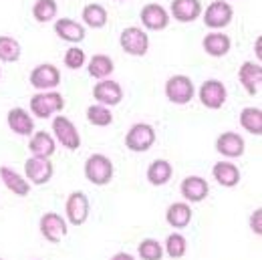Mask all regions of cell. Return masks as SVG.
<instances>
[{
	"mask_svg": "<svg viewBox=\"0 0 262 260\" xmlns=\"http://www.w3.org/2000/svg\"><path fill=\"white\" fill-rule=\"evenodd\" d=\"M113 59L111 57H107V55H93L91 59H89V65H87V71H89V75L93 77V79H107L111 73H113Z\"/></svg>",
	"mask_w": 262,
	"mask_h": 260,
	"instance_id": "29",
	"label": "cell"
},
{
	"mask_svg": "<svg viewBox=\"0 0 262 260\" xmlns=\"http://www.w3.org/2000/svg\"><path fill=\"white\" fill-rule=\"evenodd\" d=\"M198 97H200V103L206 107V109H222L224 103H226V97H228V91L224 87L222 81L218 79H208L202 83L200 91H198Z\"/></svg>",
	"mask_w": 262,
	"mask_h": 260,
	"instance_id": "7",
	"label": "cell"
},
{
	"mask_svg": "<svg viewBox=\"0 0 262 260\" xmlns=\"http://www.w3.org/2000/svg\"><path fill=\"white\" fill-rule=\"evenodd\" d=\"M67 222L71 226H83L89 218V198L85 192H71L65 204Z\"/></svg>",
	"mask_w": 262,
	"mask_h": 260,
	"instance_id": "10",
	"label": "cell"
},
{
	"mask_svg": "<svg viewBox=\"0 0 262 260\" xmlns=\"http://www.w3.org/2000/svg\"><path fill=\"white\" fill-rule=\"evenodd\" d=\"M139 18L143 23V27L147 31H164L169 25V12L165 10L162 4H156V2H149L141 8L139 12Z\"/></svg>",
	"mask_w": 262,
	"mask_h": 260,
	"instance_id": "14",
	"label": "cell"
},
{
	"mask_svg": "<svg viewBox=\"0 0 262 260\" xmlns=\"http://www.w3.org/2000/svg\"><path fill=\"white\" fill-rule=\"evenodd\" d=\"M173 176V167L167 160H156L147 167V182L151 186H165Z\"/></svg>",
	"mask_w": 262,
	"mask_h": 260,
	"instance_id": "26",
	"label": "cell"
},
{
	"mask_svg": "<svg viewBox=\"0 0 262 260\" xmlns=\"http://www.w3.org/2000/svg\"><path fill=\"white\" fill-rule=\"evenodd\" d=\"M6 123L10 131H14L16 135L23 137H31L34 133V119L31 117V113L23 107H12L6 115Z\"/></svg>",
	"mask_w": 262,
	"mask_h": 260,
	"instance_id": "18",
	"label": "cell"
},
{
	"mask_svg": "<svg viewBox=\"0 0 262 260\" xmlns=\"http://www.w3.org/2000/svg\"><path fill=\"white\" fill-rule=\"evenodd\" d=\"M232 16H234V10H232V6L228 2L214 0L204 10V25L208 29H212V31H220V29H226L232 23Z\"/></svg>",
	"mask_w": 262,
	"mask_h": 260,
	"instance_id": "11",
	"label": "cell"
},
{
	"mask_svg": "<svg viewBox=\"0 0 262 260\" xmlns=\"http://www.w3.org/2000/svg\"><path fill=\"white\" fill-rule=\"evenodd\" d=\"M212 176H214V180H216L222 188H236V186L240 184V169L230 162L214 163Z\"/></svg>",
	"mask_w": 262,
	"mask_h": 260,
	"instance_id": "24",
	"label": "cell"
},
{
	"mask_svg": "<svg viewBox=\"0 0 262 260\" xmlns=\"http://www.w3.org/2000/svg\"><path fill=\"white\" fill-rule=\"evenodd\" d=\"M0 180L6 186L8 192H12L14 196H18V198H25V196L31 192V182L25 176H20L18 171H14L12 167H8V165H2L0 167Z\"/></svg>",
	"mask_w": 262,
	"mask_h": 260,
	"instance_id": "20",
	"label": "cell"
},
{
	"mask_svg": "<svg viewBox=\"0 0 262 260\" xmlns=\"http://www.w3.org/2000/svg\"><path fill=\"white\" fill-rule=\"evenodd\" d=\"M87 121L95 127H107L113 123V113L107 105H101V103H95L87 109Z\"/></svg>",
	"mask_w": 262,
	"mask_h": 260,
	"instance_id": "32",
	"label": "cell"
},
{
	"mask_svg": "<svg viewBox=\"0 0 262 260\" xmlns=\"http://www.w3.org/2000/svg\"><path fill=\"white\" fill-rule=\"evenodd\" d=\"M65 107V99L57 91H38L31 97V113L38 119H49L61 113Z\"/></svg>",
	"mask_w": 262,
	"mask_h": 260,
	"instance_id": "1",
	"label": "cell"
},
{
	"mask_svg": "<svg viewBox=\"0 0 262 260\" xmlns=\"http://www.w3.org/2000/svg\"><path fill=\"white\" fill-rule=\"evenodd\" d=\"M93 97L101 105L115 107L123 101V87L113 79H101L93 87Z\"/></svg>",
	"mask_w": 262,
	"mask_h": 260,
	"instance_id": "13",
	"label": "cell"
},
{
	"mask_svg": "<svg viewBox=\"0 0 262 260\" xmlns=\"http://www.w3.org/2000/svg\"><path fill=\"white\" fill-rule=\"evenodd\" d=\"M230 47H232V40H230L228 34L220 33V31H214V33L206 34L204 40H202V49L206 55L214 57V59H220V57H226L230 53Z\"/></svg>",
	"mask_w": 262,
	"mask_h": 260,
	"instance_id": "21",
	"label": "cell"
},
{
	"mask_svg": "<svg viewBox=\"0 0 262 260\" xmlns=\"http://www.w3.org/2000/svg\"><path fill=\"white\" fill-rule=\"evenodd\" d=\"M119 2H121V0H119Z\"/></svg>",
	"mask_w": 262,
	"mask_h": 260,
	"instance_id": "40",
	"label": "cell"
},
{
	"mask_svg": "<svg viewBox=\"0 0 262 260\" xmlns=\"http://www.w3.org/2000/svg\"><path fill=\"white\" fill-rule=\"evenodd\" d=\"M137 254L143 260H162V256H164V246L158 240H154V238H145V240L139 242Z\"/></svg>",
	"mask_w": 262,
	"mask_h": 260,
	"instance_id": "34",
	"label": "cell"
},
{
	"mask_svg": "<svg viewBox=\"0 0 262 260\" xmlns=\"http://www.w3.org/2000/svg\"><path fill=\"white\" fill-rule=\"evenodd\" d=\"M85 61H87L85 51L79 49V47H71V49L65 53V67L67 69H71V71L81 69V67L85 65Z\"/></svg>",
	"mask_w": 262,
	"mask_h": 260,
	"instance_id": "35",
	"label": "cell"
},
{
	"mask_svg": "<svg viewBox=\"0 0 262 260\" xmlns=\"http://www.w3.org/2000/svg\"><path fill=\"white\" fill-rule=\"evenodd\" d=\"M38 230H40L42 238L49 240L51 244H59L67 236V232H69L67 220L61 214H57V212H47V214H42L40 220H38Z\"/></svg>",
	"mask_w": 262,
	"mask_h": 260,
	"instance_id": "9",
	"label": "cell"
},
{
	"mask_svg": "<svg viewBox=\"0 0 262 260\" xmlns=\"http://www.w3.org/2000/svg\"><path fill=\"white\" fill-rule=\"evenodd\" d=\"M180 192L184 196V200L188 204H200L204 202L210 194V186L202 176H188L186 180H182Z\"/></svg>",
	"mask_w": 262,
	"mask_h": 260,
	"instance_id": "17",
	"label": "cell"
},
{
	"mask_svg": "<svg viewBox=\"0 0 262 260\" xmlns=\"http://www.w3.org/2000/svg\"><path fill=\"white\" fill-rule=\"evenodd\" d=\"M113 174H115L113 162L105 154H93V156L87 158V162H85V178L93 186H107L113 180Z\"/></svg>",
	"mask_w": 262,
	"mask_h": 260,
	"instance_id": "2",
	"label": "cell"
},
{
	"mask_svg": "<svg viewBox=\"0 0 262 260\" xmlns=\"http://www.w3.org/2000/svg\"><path fill=\"white\" fill-rule=\"evenodd\" d=\"M31 85L38 91H53L61 85V71L51 63L36 65L31 71Z\"/></svg>",
	"mask_w": 262,
	"mask_h": 260,
	"instance_id": "12",
	"label": "cell"
},
{
	"mask_svg": "<svg viewBox=\"0 0 262 260\" xmlns=\"http://www.w3.org/2000/svg\"><path fill=\"white\" fill-rule=\"evenodd\" d=\"M238 81L248 95H256L260 91L262 83V65L252 63V61H244L238 69Z\"/></svg>",
	"mask_w": 262,
	"mask_h": 260,
	"instance_id": "16",
	"label": "cell"
},
{
	"mask_svg": "<svg viewBox=\"0 0 262 260\" xmlns=\"http://www.w3.org/2000/svg\"><path fill=\"white\" fill-rule=\"evenodd\" d=\"M29 149L33 156H40V158H51L57 149V141L51 133L47 131H34L31 135V141H29Z\"/></svg>",
	"mask_w": 262,
	"mask_h": 260,
	"instance_id": "25",
	"label": "cell"
},
{
	"mask_svg": "<svg viewBox=\"0 0 262 260\" xmlns=\"http://www.w3.org/2000/svg\"><path fill=\"white\" fill-rule=\"evenodd\" d=\"M260 47H262V36H258V38H256V45H254V51H256V57H258V59L262 57Z\"/></svg>",
	"mask_w": 262,
	"mask_h": 260,
	"instance_id": "38",
	"label": "cell"
},
{
	"mask_svg": "<svg viewBox=\"0 0 262 260\" xmlns=\"http://www.w3.org/2000/svg\"><path fill=\"white\" fill-rule=\"evenodd\" d=\"M55 34L61 38V40H67V42H81L85 38V27L73 18H57L55 23Z\"/></svg>",
	"mask_w": 262,
	"mask_h": 260,
	"instance_id": "23",
	"label": "cell"
},
{
	"mask_svg": "<svg viewBox=\"0 0 262 260\" xmlns=\"http://www.w3.org/2000/svg\"><path fill=\"white\" fill-rule=\"evenodd\" d=\"M0 77H2V69H0Z\"/></svg>",
	"mask_w": 262,
	"mask_h": 260,
	"instance_id": "39",
	"label": "cell"
},
{
	"mask_svg": "<svg viewBox=\"0 0 262 260\" xmlns=\"http://www.w3.org/2000/svg\"><path fill=\"white\" fill-rule=\"evenodd\" d=\"M165 222L176 230L188 228L192 222V206L188 202H173L165 212Z\"/></svg>",
	"mask_w": 262,
	"mask_h": 260,
	"instance_id": "22",
	"label": "cell"
},
{
	"mask_svg": "<svg viewBox=\"0 0 262 260\" xmlns=\"http://www.w3.org/2000/svg\"><path fill=\"white\" fill-rule=\"evenodd\" d=\"M59 12L57 0H36L33 4V16L36 23H51Z\"/></svg>",
	"mask_w": 262,
	"mask_h": 260,
	"instance_id": "33",
	"label": "cell"
},
{
	"mask_svg": "<svg viewBox=\"0 0 262 260\" xmlns=\"http://www.w3.org/2000/svg\"><path fill=\"white\" fill-rule=\"evenodd\" d=\"M113 260H133V254H129V252H117L113 256Z\"/></svg>",
	"mask_w": 262,
	"mask_h": 260,
	"instance_id": "37",
	"label": "cell"
},
{
	"mask_svg": "<svg viewBox=\"0 0 262 260\" xmlns=\"http://www.w3.org/2000/svg\"><path fill=\"white\" fill-rule=\"evenodd\" d=\"M53 137H55L57 143H61L69 151H75V149L81 147L79 129L75 127V123L69 117H65V115H57L53 119Z\"/></svg>",
	"mask_w": 262,
	"mask_h": 260,
	"instance_id": "5",
	"label": "cell"
},
{
	"mask_svg": "<svg viewBox=\"0 0 262 260\" xmlns=\"http://www.w3.org/2000/svg\"><path fill=\"white\" fill-rule=\"evenodd\" d=\"M20 42L14 36L2 34L0 36V61L2 63H16L20 59Z\"/></svg>",
	"mask_w": 262,
	"mask_h": 260,
	"instance_id": "31",
	"label": "cell"
},
{
	"mask_svg": "<svg viewBox=\"0 0 262 260\" xmlns=\"http://www.w3.org/2000/svg\"><path fill=\"white\" fill-rule=\"evenodd\" d=\"M81 18H83V23H85L87 27H91V29H103V27L107 25V20H109V14H107L105 6H101L97 2H91V4H87V6L83 8Z\"/></svg>",
	"mask_w": 262,
	"mask_h": 260,
	"instance_id": "27",
	"label": "cell"
},
{
	"mask_svg": "<svg viewBox=\"0 0 262 260\" xmlns=\"http://www.w3.org/2000/svg\"><path fill=\"white\" fill-rule=\"evenodd\" d=\"M194 83L188 75H171L165 81V97L176 105H188L194 99Z\"/></svg>",
	"mask_w": 262,
	"mask_h": 260,
	"instance_id": "4",
	"label": "cell"
},
{
	"mask_svg": "<svg viewBox=\"0 0 262 260\" xmlns=\"http://www.w3.org/2000/svg\"><path fill=\"white\" fill-rule=\"evenodd\" d=\"M156 143V129L149 123H133L125 135V147L133 154H145Z\"/></svg>",
	"mask_w": 262,
	"mask_h": 260,
	"instance_id": "3",
	"label": "cell"
},
{
	"mask_svg": "<svg viewBox=\"0 0 262 260\" xmlns=\"http://www.w3.org/2000/svg\"><path fill=\"white\" fill-rule=\"evenodd\" d=\"M202 2L200 0H173L169 6V14L178 23H194L202 14Z\"/></svg>",
	"mask_w": 262,
	"mask_h": 260,
	"instance_id": "19",
	"label": "cell"
},
{
	"mask_svg": "<svg viewBox=\"0 0 262 260\" xmlns=\"http://www.w3.org/2000/svg\"><path fill=\"white\" fill-rule=\"evenodd\" d=\"M248 224H250V230H252L256 236H262V208H256V210L250 214Z\"/></svg>",
	"mask_w": 262,
	"mask_h": 260,
	"instance_id": "36",
	"label": "cell"
},
{
	"mask_svg": "<svg viewBox=\"0 0 262 260\" xmlns=\"http://www.w3.org/2000/svg\"><path fill=\"white\" fill-rule=\"evenodd\" d=\"M55 174V167L51 163V158H40L33 156L25 162V178L33 184V186H45L51 182Z\"/></svg>",
	"mask_w": 262,
	"mask_h": 260,
	"instance_id": "8",
	"label": "cell"
},
{
	"mask_svg": "<svg viewBox=\"0 0 262 260\" xmlns=\"http://www.w3.org/2000/svg\"><path fill=\"white\" fill-rule=\"evenodd\" d=\"M240 125L242 129L252 133V135H262V109L260 107H244L240 111Z\"/></svg>",
	"mask_w": 262,
	"mask_h": 260,
	"instance_id": "28",
	"label": "cell"
},
{
	"mask_svg": "<svg viewBox=\"0 0 262 260\" xmlns=\"http://www.w3.org/2000/svg\"><path fill=\"white\" fill-rule=\"evenodd\" d=\"M244 149H246V143H244L242 135L236 133V131H224V133H220L218 139H216V151H218L220 156L228 158V160L240 158V156L244 154Z\"/></svg>",
	"mask_w": 262,
	"mask_h": 260,
	"instance_id": "15",
	"label": "cell"
},
{
	"mask_svg": "<svg viewBox=\"0 0 262 260\" xmlns=\"http://www.w3.org/2000/svg\"><path fill=\"white\" fill-rule=\"evenodd\" d=\"M164 252L173 260L184 258L186 252H188V240H186V236L180 234V232H171V234L165 238Z\"/></svg>",
	"mask_w": 262,
	"mask_h": 260,
	"instance_id": "30",
	"label": "cell"
},
{
	"mask_svg": "<svg viewBox=\"0 0 262 260\" xmlns=\"http://www.w3.org/2000/svg\"><path fill=\"white\" fill-rule=\"evenodd\" d=\"M119 45L131 57H145L149 51V36L139 27H127L119 34Z\"/></svg>",
	"mask_w": 262,
	"mask_h": 260,
	"instance_id": "6",
	"label": "cell"
}]
</instances>
